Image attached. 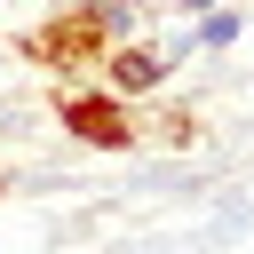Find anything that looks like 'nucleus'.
<instances>
[{"label": "nucleus", "mask_w": 254, "mask_h": 254, "mask_svg": "<svg viewBox=\"0 0 254 254\" xmlns=\"http://www.w3.org/2000/svg\"><path fill=\"white\" fill-rule=\"evenodd\" d=\"M103 48H111V40H103V24L87 16V0H79V8H64V0H56L40 24H24V32H16V56H24V64H40V71H95V64H103Z\"/></svg>", "instance_id": "obj_1"}, {"label": "nucleus", "mask_w": 254, "mask_h": 254, "mask_svg": "<svg viewBox=\"0 0 254 254\" xmlns=\"http://www.w3.org/2000/svg\"><path fill=\"white\" fill-rule=\"evenodd\" d=\"M56 127H64L71 143H87V151H135V143H143L135 103L111 95L103 79H95V87H56Z\"/></svg>", "instance_id": "obj_2"}, {"label": "nucleus", "mask_w": 254, "mask_h": 254, "mask_svg": "<svg viewBox=\"0 0 254 254\" xmlns=\"http://www.w3.org/2000/svg\"><path fill=\"white\" fill-rule=\"evenodd\" d=\"M95 79H103L111 95H127V103H151V95L175 79V64H167V48H151V40H119V48H103Z\"/></svg>", "instance_id": "obj_3"}, {"label": "nucleus", "mask_w": 254, "mask_h": 254, "mask_svg": "<svg viewBox=\"0 0 254 254\" xmlns=\"http://www.w3.org/2000/svg\"><path fill=\"white\" fill-rule=\"evenodd\" d=\"M246 40V8H206V16H183V32L167 40V64H198V56H230Z\"/></svg>", "instance_id": "obj_4"}, {"label": "nucleus", "mask_w": 254, "mask_h": 254, "mask_svg": "<svg viewBox=\"0 0 254 254\" xmlns=\"http://www.w3.org/2000/svg\"><path fill=\"white\" fill-rule=\"evenodd\" d=\"M87 16H95L103 40L119 48V40H143V16H151V8H143V0H87Z\"/></svg>", "instance_id": "obj_5"}, {"label": "nucleus", "mask_w": 254, "mask_h": 254, "mask_svg": "<svg viewBox=\"0 0 254 254\" xmlns=\"http://www.w3.org/2000/svg\"><path fill=\"white\" fill-rule=\"evenodd\" d=\"M151 127H159V143H167V151H190V143H198V111H183V103H175V111H159Z\"/></svg>", "instance_id": "obj_6"}, {"label": "nucleus", "mask_w": 254, "mask_h": 254, "mask_svg": "<svg viewBox=\"0 0 254 254\" xmlns=\"http://www.w3.org/2000/svg\"><path fill=\"white\" fill-rule=\"evenodd\" d=\"M206 8H222V0H175V16H206Z\"/></svg>", "instance_id": "obj_7"}, {"label": "nucleus", "mask_w": 254, "mask_h": 254, "mask_svg": "<svg viewBox=\"0 0 254 254\" xmlns=\"http://www.w3.org/2000/svg\"><path fill=\"white\" fill-rule=\"evenodd\" d=\"M0 198H8V167H0Z\"/></svg>", "instance_id": "obj_8"}, {"label": "nucleus", "mask_w": 254, "mask_h": 254, "mask_svg": "<svg viewBox=\"0 0 254 254\" xmlns=\"http://www.w3.org/2000/svg\"><path fill=\"white\" fill-rule=\"evenodd\" d=\"M64 8H79V0H64Z\"/></svg>", "instance_id": "obj_9"}]
</instances>
